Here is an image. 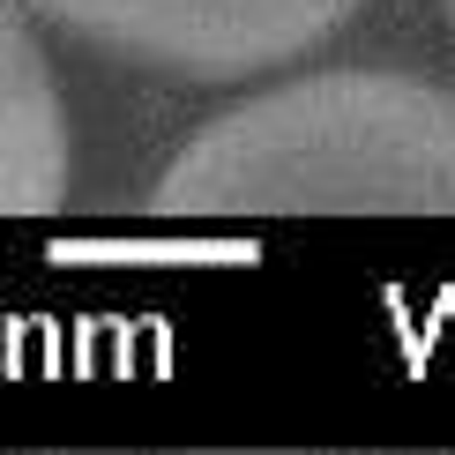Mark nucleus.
<instances>
[{
	"mask_svg": "<svg viewBox=\"0 0 455 455\" xmlns=\"http://www.w3.org/2000/svg\"><path fill=\"white\" fill-rule=\"evenodd\" d=\"M441 8H448V23H455V0H441Z\"/></svg>",
	"mask_w": 455,
	"mask_h": 455,
	"instance_id": "4",
	"label": "nucleus"
},
{
	"mask_svg": "<svg viewBox=\"0 0 455 455\" xmlns=\"http://www.w3.org/2000/svg\"><path fill=\"white\" fill-rule=\"evenodd\" d=\"M45 23L135 68L239 83L336 37L366 0H30Z\"/></svg>",
	"mask_w": 455,
	"mask_h": 455,
	"instance_id": "2",
	"label": "nucleus"
},
{
	"mask_svg": "<svg viewBox=\"0 0 455 455\" xmlns=\"http://www.w3.org/2000/svg\"><path fill=\"white\" fill-rule=\"evenodd\" d=\"M149 217H455V90L388 68L276 83L180 142Z\"/></svg>",
	"mask_w": 455,
	"mask_h": 455,
	"instance_id": "1",
	"label": "nucleus"
},
{
	"mask_svg": "<svg viewBox=\"0 0 455 455\" xmlns=\"http://www.w3.org/2000/svg\"><path fill=\"white\" fill-rule=\"evenodd\" d=\"M68 202V112L30 23L0 0V217H52Z\"/></svg>",
	"mask_w": 455,
	"mask_h": 455,
	"instance_id": "3",
	"label": "nucleus"
}]
</instances>
